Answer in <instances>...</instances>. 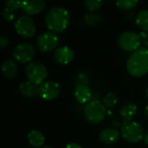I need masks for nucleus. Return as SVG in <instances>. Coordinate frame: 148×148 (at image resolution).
<instances>
[{
	"label": "nucleus",
	"mask_w": 148,
	"mask_h": 148,
	"mask_svg": "<svg viewBox=\"0 0 148 148\" xmlns=\"http://www.w3.org/2000/svg\"><path fill=\"white\" fill-rule=\"evenodd\" d=\"M60 92V85L52 80L44 82L38 88V95L45 101H51L56 99L59 95Z\"/></svg>",
	"instance_id": "obj_9"
},
{
	"label": "nucleus",
	"mask_w": 148,
	"mask_h": 148,
	"mask_svg": "<svg viewBox=\"0 0 148 148\" xmlns=\"http://www.w3.org/2000/svg\"><path fill=\"white\" fill-rule=\"evenodd\" d=\"M25 72L29 81L36 86L42 85L48 76L46 67L38 62H29L25 69Z\"/></svg>",
	"instance_id": "obj_5"
},
{
	"label": "nucleus",
	"mask_w": 148,
	"mask_h": 148,
	"mask_svg": "<svg viewBox=\"0 0 148 148\" xmlns=\"http://www.w3.org/2000/svg\"><path fill=\"white\" fill-rule=\"evenodd\" d=\"M128 73L134 77H141L148 73V49L141 47L132 53L127 62Z\"/></svg>",
	"instance_id": "obj_2"
},
{
	"label": "nucleus",
	"mask_w": 148,
	"mask_h": 148,
	"mask_svg": "<svg viewBox=\"0 0 148 148\" xmlns=\"http://www.w3.org/2000/svg\"><path fill=\"white\" fill-rule=\"evenodd\" d=\"M84 116L88 121L97 124L103 121L106 116V108L104 104L99 101H92L84 107Z\"/></svg>",
	"instance_id": "obj_4"
},
{
	"label": "nucleus",
	"mask_w": 148,
	"mask_h": 148,
	"mask_svg": "<svg viewBox=\"0 0 148 148\" xmlns=\"http://www.w3.org/2000/svg\"><path fill=\"white\" fill-rule=\"evenodd\" d=\"M2 71L4 75V76L8 79H11L15 77L16 71H17V66L16 62L12 60H6L3 62L2 65Z\"/></svg>",
	"instance_id": "obj_17"
},
{
	"label": "nucleus",
	"mask_w": 148,
	"mask_h": 148,
	"mask_svg": "<svg viewBox=\"0 0 148 148\" xmlns=\"http://www.w3.org/2000/svg\"><path fill=\"white\" fill-rule=\"evenodd\" d=\"M18 91L21 95L27 97H32L36 94L38 95V88L29 81L23 82L18 87Z\"/></svg>",
	"instance_id": "obj_16"
},
{
	"label": "nucleus",
	"mask_w": 148,
	"mask_h": 148,
	"mask_svg": "<svg viewBox=\"0 0 148 148\" xmlns=\"http://www.w3.org/2000/svg\"><path fill=\"white\" fill-rule=\"evenodd\" d=\"M122 137L128 142L138 143L144 138V131L142 127L136 121H125L121 128Z\"/></svg>",
	"instance_id": "obj_3"
},
{
	"label": "nucleus",
	"mask_w": 148,
	"mask_h": 148,
	"mask_svg": "<svg viewBox=\"0 0 148 148\" xmlns=\"http://www.w3.org/2000/svg\"><path fill=\"white\" fill-rule=\"evenodd\" d=\"M102 19V16L101 14L96 12H89L85 15L84 16V23L89 26H94L99 23Z\"/></svg>",
	"instance_id": "obj_20"
},
{
	"label": "nucleus",
	"mask_w": 148,
	"mask_h": 148,
	"mask_svg": "<svg viewBox=\"0 0 148 148\" xmlns=\"http://www.w3.org/2000/svg\"><path fill=\"white\" fill-rule=\"evenodd\" d=\"M76 82H77V86L78 85H87L89 82V77L87 73L81 72L76 76Z\"/></svg>",
	"instance_id": "obj_24"
},
{
	"label": "nucleus",
	"mask_w": 148,
	"mask_h": 148,
	"mask_svg": "<svg viewBox=\"0 0 148 148\" xmlns=\"http://www.w3.org/2000/svg\"><path fill=\"white\" fill-rule=\"evenodd\" d=\"M3 17L5 21L7 22H11L14 20L15 18V13H14V10L10 9V8H7L5 7L3 11Z\"/></svg>",
	"instance_id": "obj_25"
},
{
	"label": "nucleus",
	"mask_w": 148,
	"mask_h": 148,
	"mask_svg": "<svg viewBox=\"0 0 148 148\" xmlns=\"http://www.w3.org/2000/svg\"><path fill=\"white\" fill-rule=\"evenodd\" d=\"M8 44H9V39L5 36H2L0 37V47H1V49L5 48Z\"/></svg>",
	"instance_id": "obj_27"
},
{
	"label": "nucleus",
	"mask_w": 148,
	"mask_h": 148,
	"mask_svg": "<svg viewBox=\"0 0 148 148\" xmlns=\"http://www.w3.org/2000/svg\"><path fill=\"white\" fill-rule=\"evenodd\" d=\"M59 42L57 35L54 32H44L41 34L36 40V45L42 52H50L56 48Z\"/></svg>",
	"instance_id": "obj_8"
},
{
	"label": "nucleus",
	"mask_w": 148,
	"mask_h": 148,
	"mask_svg": "<svg viewBox=\"0 0 148 148\" xmlns=\"http://www.w3.org/2000/svg\"><path fill=\"white\" fill-rule=\"evenodd\" d=\"M144 141H145V143L147 144V145H148V131L146 133V134L144 135Z\"/></svg>",
	"instance_id": "obj_30"
},
{
	"label": "nucleus",
	"mask_w": 148,
	"mask_h": 148,
	"mask_svg": "<svg viewBox=\"0 0 148 148\" xmlns=\"http://www.w3.org/2000/svg\"><path fill=\"white\" fill-rule=\"evenodd\" d=\"M101 4H102V2L101 0H86L84 2L85 7L90 11H95L100 9Z\"/></svg>",
	"instance_id": "obj_23"
},
{
	"label": "nucleus",
	"mask_w": 148,
	"mask_h": 148,
	"mask_svg": "<svg viewBox=\"0 0 148 148\" xmlns=\"http://www.w3.org/2000/svg\"><path fill=\"white\" fill-rule=\"evenodd\" d=\"M146 95L147 96V98H148V87L147 88V89H146Z\"/></svg>",
	"instance_id": "obj_32"
},
{
	"label": "nucleus",
	"mask_w": 148,
	"mask_h": 148,
	"mask_svg": "<svg viewBox=\"0 0 148 148\" xmlns=\"http://www.w3.org/2000/svg\"><path fill=\"white\" fill-rule=\"evenodd\" d=\"M140 36H141V38H143L145 40V42L147 43V46L148 49V34H146V32H142L140 34Z\"/></svg>",
	"instance_id": "obj_29"
},
{
	"label": "nucleus",
	"mask_w": 148,
	"mask_h": 148,
	"mask_svg": "<svg viewBox=\"0 0 148 148\" xmlns=\"http://www.w3.org/2000/svg\"><path fill=\"white\" fill-rule=\"evenodd\" d=\"M69 11L62 6H56L49 9L45 17L48 29L54 33H60L65 30L69 23Z\"/></svg>",
	"instance_id": "obj_1"
},
{
	"label": "nucleus",
	"mask_w": 148,
	"mask_h": 148,
	"mask_svg": "<svg viewBox=\"0 0 148 148\" xmlns=\"http://www.w3.org/2000/svg\"><path fill=\"white\" fill-rule=\"evenodd\" d=\"M42 148H52V147H42Z\"/></svg>",
	"instance_id": "obj_33"
},
{
	"label": "nucleus",
	"mask_w": 148,
	"mask_h": 148,
	"mask_svg": "<svg viewBox=\"0 0 148 148\" xmlns=\"http://www.w3.org/2000/svg\"><path fill=\"white\" fill-rule=\"evenodd\" d=\"M146 114H147V117L148 118V104L147 106V108H146Z\"/></svg>",
	"instance_id": "obj_31"
},
{
	"label": "nucleus",
	"mask_w": 148,
	"mask_h": 148,
	"mask_svg": "<svg viewBox=\"0 0 148 148\" xmlns=\"http://www.w3.org/2000/svg\"><path fill=\"white\" fill-rule=\"evenodd\" d=\"M137 106L133 102H127L124 104L120 109L121 116L126 120V121H131L137 114Z\"/></svg>",
	"instance_id": "obj_15"
},
{
	"label": "nucleus",
	"mask_w": 148,
	"mask_h": 148,
	"mask_svg": "<svg viewBox=\"0 0 148 148\" xmlns=\"http://www.w3.org/2000/svg\"><path fill=\"white\" fill-rule=\"evenodd\" d=\"M142 38L140 34L134 31H125L118 38V44L121 49L128 52H134L141 44Z\"/></svg>",
	"instance_id": "obj_6"
},
{
	"label": "nucleus",
	"mask_w": 148,
	"mask_h": 148,
	"mask_svg": "<svg viewBox=\"0 0 148 148\" xmlns=\"http://www.w3.org/2000/svg\"><path fill=\"white\" fill-rule=\"evenodd\" d=\"M44 7L45 2L43 0H25L21 4L22 10L29 16L38 14Z\"/></svg>",
	"instance_id": "obj_12"
},
{
	"label": "nucleus",
	"mask_w": 148,
	"mask_h": 148,
	"mask_svg": "<svg viewBox=\"0 0 148 148\" xmlns=\"http://www.w3.org/2000/svg\"><path fill=\"white\" fill-rule=\"evenodd\" d=\"M35 56L34 46L29 42H23L18 44L13 52L14 58L21 63L29 62Z\"/></svg>",
	"instance_id": "obj_10"
},
{
	"label": "nucleus",
	"mask_w": 148,
	"mask_h": 148,
	"mask_svg": "<svg viewBox=\"0 0 148 148\" xmlns=\"http://www.w3.org/2000/svg\"><path fill=\"white\" fill-rule=\"evenodd\" d=\"M66 148H82L79 144L77 143H69V145H67Z\"/></svg>",
	"instance_id": "obj_28"
},
{
	"label": "nucleus",
	"mask_w": 148,
	"mask_h": 148,
	"mask_svg": "<svg viewBox=\"0 0 148 148\" xmlns=\"http://www.w3.org/2000/svg\"><path fill=\"white\" fill-rule=\"evenodd\" d=\"M136 25L144 32H148V10H143L140 11L136 16Z\"/></svg>",
	"instance_id": "obj_19"
},
{
	"label": "nucleus",
	"mask_w": 148,
	"mask_h": 148,
	"mask_svg": "<svg viewBox=\"0 0 148 148\" xmlns=\"http://www.w3.org/2000/svg\"><path fill=\"white\" fill-rule=\"evenodd\" d=\"M118 102L117 95L113 92H108L103 98V104L108 108H113L116 106Z\"/></svg>",
	"instance_id": "obj_21"
},
{
	"label": "nucleus",
	"mask_w": 148,
	"mask_h": 148,
	"mask_svg": "<svg viewBox=\"0 0 148 148\" xmlns=\"http://www.w3.org/2000/svg\"><path fill=\"white\" fill-rule=\"evenodd\" d=\"M120 137V134L119 132L112 127H108V128H104L100 132L99 134V138L101 140V141H102L105 144L108 145H111L115 143Z\"/></svg>",
	"instance_id": "obj_14"
},
{
	"label": "nucleus",
	"mask_w": 148,
	"mask_h": 148,
	"mask_svg": "<svg viewBox=\"0 0 148 148\" xmlns=\"http://www.w3.org/2000/svg\"><path fill=\"white\" fill-rule=\"evenodd\" d=\"M16 32L24 38H30L36 34V24L31 16L29 15H21L15 23Z\"/></svg>",
	"instance_id": "obj_7"
},
{
	"label": "nucleus",
	"mask_w": 148,
	"mask_h": 148,
	"mask_svg": "<svg viewBox=\"0 0 148 148\" xmlns=\"http://www.w3.org/2000/svg\"><path fill=\"white\" fill-rule=\"evenodd\" d=\"M75 97L81 104H88L92 98V91L88 85H78L75 89Z\"/></svg>",
	"instance_id": "obj_13"
},
{
	"label": "nucleus",
	"mask_w": 148,
	"mask_h": 148,
	"mask_svg": "<svg viewBox=\"0 0 148 148\" xmlns=\"http://www.w3.org/2000/svg\"><path fill=\"white\" fill-rule=\"evenodd\" d=\"M28 140L31 146L35 147H40L44 144L45 138L38 130H31L28 134Z\"/></svg>",
	"instance_id": "obj_18"
},
{
	"label": "nucleus",
	"mask_w": 148,
	"mask_h": 148,
	"mask_svg": "<svg viewBox=\"0 0 148 148\" xmlns=\"http://www.w3.org/2000/svg\"><path fill=\"white\" fill-rule=\"evenodd\" d=\"M139 3L138 0H120L116 2V5L121 10H130Z\"/></svg>",
	"instance_id": "obj_22"
},
{
	"label": "nucleus",
	"mask_w": 148,
	"mask_h": 148,
	"mask_svg": "<svg viewBox=\"0 0 148 148\" xmlns=\"http://www.w3.org/2000/svg\"><path fill=\"white\" fill-rule=\"evenodd\" d=\"M74 50L69 46H61L57 48L54 53L55 61L61 65H66L69 63L74 59Z\"/></svg>",
	"instance_id": "obj_11"
},
{
	"label": "nucleus",
	"mask_w": 148,
	"mask_h": 148,
	"mask_svg": "<svg viewBox=\"0 0 148 148\" xmlns=\"http://www.w3.org/2000/svg\"><path fill=\"white\" fill-rule=\"evenodd\" d=\"M4 4H5V7L10 8L13 10H16L19 7H21L22 2L19 0H7V1H5Z\"/></svg>",
	"instance_id": "obj_26"
}]
</instances>
